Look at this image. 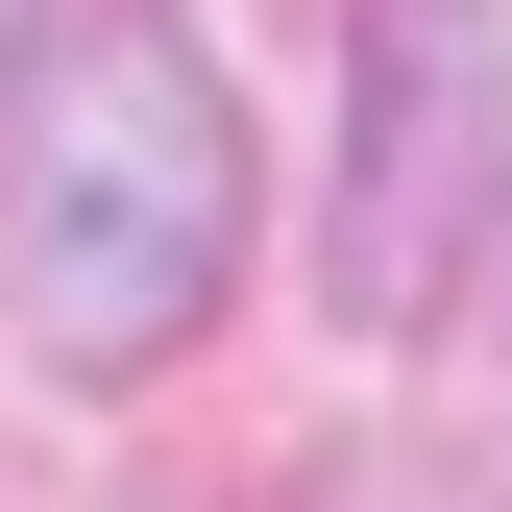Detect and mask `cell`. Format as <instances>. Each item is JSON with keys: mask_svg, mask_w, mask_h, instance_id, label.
Returning a JSON list of instances; mask_svg holds the SVG:
<instances>
[{"mask_svg": "<svg viewBox=\"0 0 512 512\" xmlns=\"http://www.w3.org/2000/svg\"><path fill=\"white\" fill-rule=\"evenodd\" d=\"M244 269V122L196 74V25H147V0H98V25H49L25 122H0V317H25V366H171Z\"/></svg>", "mask_w": 512, "mask_h": 512, "instance_id": "obj_1", "label": "cell"}, {"mask_svg": "<svg viewBox=\"0 0 512 512\" xmlns=\"http://www.w3.org/2000/svg\"><path fill=\"white\" fill-rule=\"evenodd\" d=\"M488 98L512 25L488 0H366V98H342V317H439L488 244Z\"/></svg>", "mask_w": 512, "mask_h": 512, "instance_id": "obj_2", "label": "cell"}, {"mask_svg": "<svg viewBox=\"0 0 512 512\" xmlns=\"http://www.w3.org/2000/svg\"><path fill=\"white\" fill-rule=\"evenodd\" d=\"M0 49H25V0H0Z\"/></svg>", "mask_w": 512, "mask_h": 512, "instance_id": "obj_3", "label": "cell"}]
</instances>
